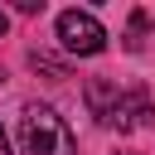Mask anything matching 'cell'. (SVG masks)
I'll use <instances>...</instances> for the list:
<instances>
[{"label": "cell", "mask_w": 155, "mask_h": 155, "mask_svg": "<svg viewBox=\"0 0 155 155\" xmlns=\"http://www.w3.org/2000/svg\"><path fill=\"white\" fill-rule=\"evenodd\" d=\"M58 39L68 53H102L107 48V29L92 10H63L58 15Z\"/></svg>", "instance_id": "obj_2"}, {"label": "cell", "mask_w": 155, "mask_h": 155, "mask_svg": "<svg viewBox=\"0 0 155 155\" xmlns=\"http://www.w3.org/2000/svg\"><path fill=\"white\" fill-rule=\"evenodd\" d=\"M82 97H87V111H92L102 126H116V111H121V102H126V92H121L116 82H107V78H87Z\"/></svg>", "instance_id": "obj_3"}, {"label": "cell", "mask_w": 155, "mask_h": 155, "mask_svg": "<svg viewBox=\"0 0 155 155\" xmlns=\"http://www.w3.org/2000/svg\"><path fill=\"white\" fill-rule=\"evenodd\" d=\"M121 155H136V150H121Z\"/></svg>", "instance_id": "obj_8"}, {"label": "cell", "mask_w": 155, "mask_h": 155, "mask_svg": "<svg viewBox=\"0 0 155 155\" xmlns=\"http://www.w3.org/2000/svg\"><path fill=\"white\" fill-rule=\"evenodd\" d=\"M5 29H10V19H5V10H0V39H5Z\"/></svg>", "instance_id": "obj_6"}, {"label": "cell", "mask_w": 155, "mask_h": 155, "mask_svg": "<svg viewBox=\"0 0 155 155\" xmlns=\"http://www.w3.org/2000/svg\"><path fill=\"white\" fill-rule=\"evenodd\" d=\"M29 68L48 73L53 82H58V78H68V63H63V58H53V53H44V48H34V53H29Z\"/></svg>", "instance_id": "obj_5"}, {"label": "cell", "mask_w": 155, "mask_h": 155, "mask_svg": "<svg viewBox=\"0 0 155 155\" xmlns=\"http://www.w3.org/2000/svg\"><path fill=\"white\" fill-rule=\"evenodd\" d=\"M155 116V102L136 87V92H126V102H121V111H116V131H136V126H145Z\"/></svg>", "instance_id": "obj_4"}, {"label": "cell", "mask_w": 155, "mask_h": 155, "mask_svg": "<svg viewBox=\"0 0 155 155\" xmlns=\"http://www.w3.org/2000/svg\"><path fill=\"white\" fill-rule=\"evenodd\" d=\"M0 155H10V140H5V131H0Z\"/></svg>", "instance_id": "obj_7"}, {"label": "cell", "mask_w": 155, "mask_h": 155, "mask_svg": "<svg viewBox=\"0 0 155 155\" xmlns=\"http://www.w3.org/2000/svg\"><path fill=\"white\" fill-rule=\"evenodd\" d=\"M19 140H24V155H78V140H73L68 121L53 107H44V102H29L24 107Z\"/></svg>", "instance_id": "obj_1"}]
</instances>
